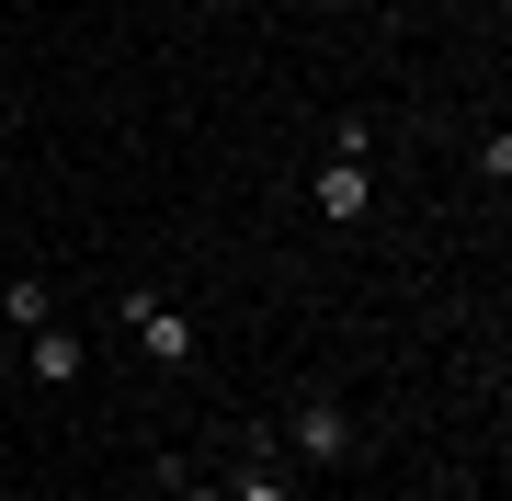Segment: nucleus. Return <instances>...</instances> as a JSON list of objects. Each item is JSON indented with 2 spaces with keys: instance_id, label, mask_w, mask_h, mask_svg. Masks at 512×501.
I'll return each mask as SVG.
<instances>
[{
  "instance_id": "f257e3e1",
  "label": "nucleus",
  "mask_w": 512,
  "mask_h": 501,
  "mask_svg": "<svg viewBox=\"0 0 512 501\" xmlns=\"http://www.w3.org/2000/svg\"><path fill=\"white\" fill-rule=\"evenodd\" d=\"M285 445L308 456V467H353V456H365V433H353V410H342V399H296Z\"/></svg>"
},
{
  "instance_id": "f03ea898",
  "label": "nucleus",
  "mask_w": 512,
  "mask_h": 501,
  "mask_svg": "<svg viewBox=\"0 0 512 501\" xmlns=\"http://www.w3.org/2000/svg\"><path fill=\"white\" fill-rule=\"evenodd\" d=\"M126 331H137L148 365H194V319L171 308V297H148V285H126Z\"/></svg>"
},
{
  "instance_id": "7ed1b4c3",
  "label": "nucleus",
  "mask_w": 512,
  "mask_h": 501,
  "mask_svg": "<svg viewBox=\"0 0 512 501\" xmlns=\"http://www.w3.org/2000/svg\"><path fill=\"white\" fill-rule=\"evenodd\" d=\"M308 205H319L330 228H353V217H365V205H376V183H365V160H319V183H308Z\"/></svg>"
},
{
  "instance_id": "20e7f679",
  "label": "nucleus",
  "mask_w": 512,
  "mask_h": 501,
  "mask_svg": "<svg viewBox=\"0 0 512 501\" xmlns=\"http://www.w3.org/2000/svg\"><path fill=\"white\" fill-rule=\"evenodd\" d=\"M35 376H46V388H80V376H92V342L46 319V331H35Z\"/></svg>"
},
{
  "instance_id": "39448f33",
  "label": "nucleus",
  "mask_w": 512,
  "mask_h": 501,
  "mask_svg": "<svg viewBox=\"0 0 512 501\" xmlns=\"http://www.w3.org/2000/svg\"><path fill=\"white\" fill-rule=\"evenodd\" d=\"M228 501H296V490H285V467H274V445H251V467H239V490H228Z\"/></svg>"
},
{
  "instance_id": "423d86ee",
  "label": "nucleus",
  "mask_w": 512,
  "mask_h": 501,
  "mask_svg": "<svg viewBox=\"0 0 512 501\" xmlns=\"http://www.w3.org/2000/svg\"><path fill=\"white\" fill-rule=\"evenodd\" d=\"M0 308H12V331H46V319H57V297H46V274H23V285H12V297H0Z\"/></svg>"
},
{
  "instance_id": "0eeeda50",
  "label": "nucleus",
  "mask_w": 512,
  "mask_h": 501,
  "mask_svg": "<svg viewBox=\"0 0 512 501\" xmlns=\"http://www.w3.org/2000/svg\"><path fill=\"white\" fill-rule=\"evenodd\" d=\"M171 501H228L217 479H194V467H183V479H171Z\"/></svg>"
},
{
  "instance_id": "6e6552de",
  "label": "nucleus",
  "mask_w": 512,
  "mask_h": 501,
  "mask_svg": "<svg viewBox=\"0 0 512 501\" xmlns=\"http://www.w3.org/2000/svg\"><path fill=\"white\" fill-rule=\"evenodd\" d=\"M342 501H387V490H342Z\"/></svg>"
}]
</instances>
